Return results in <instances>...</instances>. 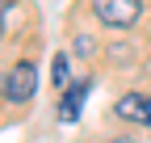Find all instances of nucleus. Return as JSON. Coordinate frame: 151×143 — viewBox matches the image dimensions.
<instances>
[{"label":"nucleus","mask_w":151,"mask_h":143,"mask_svg":"<svg viewBox=\"0 0 151 143\" xmlns=\"http://www.w3.org/2000/svg\"><path fill=\"white\" fill-rule=\"evenodd\" d=\"M113 114H118L122 122H147V126H151L147 97H139V93H122V97H118V105H113Z\"/></svg>","instance_id":"3"},{"label":"nucleus","mask_w":151,"mask_h":143,"mask_svg":"<svg viewBox=\"0 0 151 143\" xmlns=\"http://www.w3.org/2000/svg\"><path fill=\"white\" fill-rule=\"evenodd\" d=\"M9 13H13V4L0 0V38H4V30H9Z\"/></svg>","instance_id":"6"},{"label":"nucleus","mask_w":151,"mask_h":143,"mask_svg":"<svg viewBox=\"0 0 151 143\" xmlns=\"http://www.w3.org/2000/svg\"><path fill=\"white\" fill-rule=\"evenodd\" d=\"M92 13H97L105 25H113V30H126V25H134V21H139L143 0H92Z\"/></svg>","instance_id":"2"},{"label":"nucleus","mask_w":151,"mask_h":143,"mask_svg":"<svg viewBox=\"0 0 151 143\" xmlns=\"http://www.w3.org/2000/svg\"><path fill=\"white\" fill-rule=\"evenodd\" d=\"M38 93V67L34 63H13L9 72H4V80H0V97L4 101H13V105H21V101H29Z\"/></svg>","instance_id":"1"},{"label":"nucleus","mask_w":151,"mask_h":143,"mask_svg":"<svg viewBox=\"0 0 151 143\" xmlns=\"http://www.w3.org/2000/svg\"><path fill=\"white\" fill-rule=\"evenodd\" d=\"M67 67H71V59L59 51V55L50 59V76H55V84H67Z\"/></svg>","instance_id":"5"},{"label":"nucleus","mask_w":151,"mask_h":143,"mask_svg":"<svg viewBox=\"0 0 151 143\" xmlns=\"http://www.w3.org/2000/svg\"><path fill=\"white\" fill-rule=\"evenodd\" d=\"M88 88H92L88 80H76L67 93H63V101H59V118L63 122H76V118H80V101L88 97Z\"/></svg>","instance_id":"4"},{"label":"nucleus","mask_w":151,"mask_h":143,"mask_svg":"<svg viewBox=\"0 0 151 143\" xmlns=\"http://www.w3.org/2000/svg\"><path fill=\"white\" fill-rule=\"evenodd\" d=\"M147 110H151V97H147Z\"/></svg>","instance_id":"7"},{"label":"nucleus","mask_w":151,"mask_h":143,"mask_svg":"<svg viewBox=\"0 0 151 143\" xmlns=\"http://www.w3.org/2000/svg\"><path fill=\"white\" fill-rule=\"evenodd\" d=\"M147 72H151V59H147Z\"/></svg>","instance_id":"8"}]
</instances>
